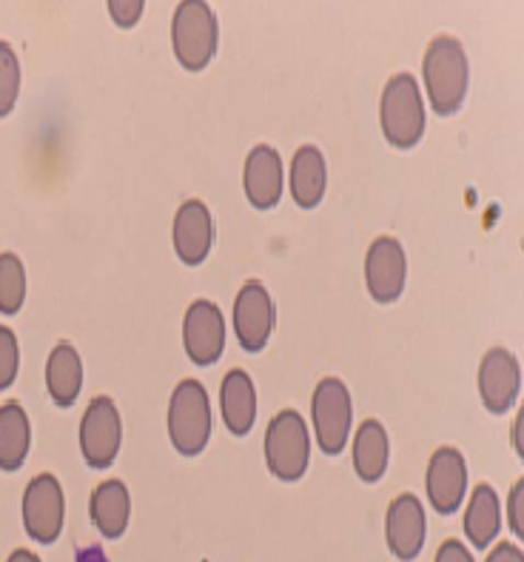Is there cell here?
<instances>
[{"label":"cell","mask_w":524,"mask_h":562,"mask_svg":"<svg viewBox=\"0 0 524 562\" xmlns=\"http://www.w3.org/2000/svg\"><path fill=\"white\" fill-rule=\"evenodd\" d=\"M524 477L516 480L508 494V526H511V535L516 540H524Z\"/></svg>","instance_id":"83f0119b"},{"label":"cell","mask_w":524,"mask_h":562,"mask_svg":"<svg viewBox=\"0 0 524 562\" xmlns=\"http://www.w3.org/2000/svg\"><path fill=\"white\" fill-rule=\"evenodd\" d=\"M21 371V346L12 328L0 326V392H7L9 385L18 380Z\"/></svg>","instance_id":"484cf974"},{"label":"cell","mask_w":524,"mask_h":562,"mask_svg":"<svg viewBox=\"0 0 524 562\" xmlns=\"http://www.w3.org/2000/svg\"><path fill=\"white\" fill-rule=\"evenodd\" d=\"M7 562H43L41 557L35 554V551H29V549H14L12 554H9Z\"/></svg>","instance_id":"d6a6232c"},{"label":"cell","mask_w":524,"mask_h":562,"mask_svg":"<svg viewBox=\"0 0 524 562\" xmlns=\"http://www.w3.org/2000/svg\"><path fill=\"white\" fill-rule=\"evenodd\" d=\"M23 86V69L18 52L7 41H0V117H9L18 106Z\"/></svg>","instance_id":"d4e9b609"},{"label":"cell","mask_w":524,"mask_h":562,"mask_svg":"<svg viewBox=\"0 0 524 562\" xmlns=\"http://www.w3.org/2000/svg\"><path fill=\"white\" fill-rule=\"evenodd\" d=\"M89 517L103 540H121L132 520V494L123 480L100 483L89 499Z\"/></svg>","instance_id":"e0dca14e"},{"label":"cell","mask_w":524,"mask_h":562,"mask_svg":"<svg viewBox=\"0 0 524 562\" xmlns=\"http://www.w3.org/2000/svg\"><path fill=\"white\" fill-rule=\"evenodd\" d=\"M379 123L383 135L397 149H413L425 135V100L417 78L399 71L385 83L379 100Z\"/></svg>","instance_id":"3957f363"},{"label":"cell","mask_w":524,"mask_h":562,"mask_svg":"<svg viewBox=\"0 0 524 562\" xmlns=\"http://www.w3.org/2000/svg\"><path fill=\"white\" fill-rule=\"evenodd\" d=\"M408 280V257L397 237H376L365 255V285L376 303H394L402 297Z\"/></svg>","instance_id":"8fae6325"},{"label":"cell","mask_w":524,"mask_h":562,"mask_svg":"<svg viewBox=\"0 0 524 562\" xmlns=\"http://www.w3.org/2000/svg\"><path fill=\"white\" fill-rule=\"evenodd\" d=\"M80 454L86 465L103 471L117 460L123 442V420L112 397H94L80 417Z\"/></svg>","instance_id":"ba28073f"},{"label":"cell","mask_w":524,"mask_h":562,"mask_svg":"<svg viewBox=\"0 0 524 562\" xmlns=\"http://www.w3.org/2000/svg\"><path fill=\"white\" fill-rule=\"evenodd\" d=\"M485 562H524V551L519 549L516 542H511V540H502L497 546V549L490 551L488 554V560Z\"/></svg>","instance_id":"f546056e"},{"label":"cell","mask_w":524,"mask_h":562,"mask_svg":"<svg viewBox=\"0 0 524 562\" xmlns=\"http://www.w3.org/2000/svg\"><path fill=\"white\" fill-rule=\"evenodd\" d=\"M106 9H109V18H112L117 26L132 29L140 23L146 3H143V0H109Z\"/></svg>","instance_id":"4316f807"},{"label":"cell","mask_w":524,"mask_h":562,"mask_svg":"<svg viewBox=\"0 0 524 562\" xmlns=\"http://www.w3.org/2000/svg\"><path fill=\"white\" fill-rule=\"evenodd\" d=\"M32 446V426L29 414L23 412L21 403H3L0 406V471L23 469Z\"/></svg>","instance_id":"603a6c76"},{"label":"cell","mask_w":524,"mask_h":562,"mask_svg":"<svg viewBox=\"0 0 524 562\" xmlns=\"http://www.w3.org/2000/svg\"><path fill=\"white\" fill-rule=\"evenodd\" d=\"M283 157L274 146L269 143H260L246 157V169H242V186H246V198L254 209L260 212H269L280 203L283 198Z\"/></svg>","instance_id":"2e32d148"},{"label":"cell","mask_w":524,"mask_h":562,"mask_svg":"<svg viewBox=\"0 0 524 562\" xmlns=\"http://www.w3.org/2000/svg\"><path fill=\"white\" fill-rule=\"evenodd\" d=\"M78 562H109V557L103 554V549H100V546H92V549L80 551Z\"/></svg>","instance_id":"1f68e13d"},{"label":"cell","mask_w":524,"mask_h":562,"mask_svg":"<svg viewBox=\"0 0 524 562\" xmlns=\"http://www.w3.org/2000/svg\"><path fill=\"white\" fill-rule=\"evenodd\" d=\"M46 392L52 403L71 408L83 392V360L71 342H57L46 360Z\"/></svg>","instance_id":"ffe728a7"},{"label":"cell","mask_w":524,"mask_h":562,"mask_svg":"<svg viewBox=\"0 0 524 562\" xmlns=\"http://www.w3.org/2000/svg\"><path fill=\"white\" fill-rule=\"evenodd\" d=\"M390 440L379 420H365L354 435V471L362 483H379L388 471Z\"/></svg>","instance_id":"7402d4cb"},{"label":"cell","mask_w":524,"mask_h":562,"mask_svg":"<svg viewBox=\"0 0 524 562\" xmlns=\"http://www.w3.org/2000/svg\"><path fill=\"white\" fill-rule=\"evenodd\" d=\"M291 198L299 209H317L326 198V183H328V166L326 155L305 143L294 151V160H291Z\"/></svg>","instance_id":"d6986e66"},{"label":"cell","mask_w":524,"mask_h":562,"mask_svg":"<svg viewBox=\"0 0 524 562\" xmlns=\"http://www.w3.org/2000/svg\"><path fill=\"white\" fill-rule=\"evenodd\" d=\"M183 346L194 366H214L226 349V317L212 300H194L183 321Z\"/></svg>","instance_id":"7c38bea8"},{"label":"cell","mask_w":524,"mask_h":562,"mask_svg":"<svg viewBox=\"0 0 524 562\" xmlns=\"http://www.w3.org/2000/svg\"><path fill=\"white\" fill-rule=\"evenodd\" d=\"M265 465L276 480L283 483H297L305 477L308 463H311V437L308 426L299 417V412L285 408L265 428Z\"/></svg>","instance_id":"5b68a950"},{"label":"cell","mask_w":524,"mask_h":562,"mask_svg":"<svg viewBox=\"0 0 524 562\" xmlns=\"http://www.w3.org/2000/svg\"><path fill=\"white\" fill-rule=\"evenodd\" d=\"M220 23L206 0H183L171 18V49L189 71H203L217 55Z\"/></svg>","instance_id":"7a4b0ae2"},{"label":"cell","mask_w":524,"mask_h":562,"mask_svg":"<svg viewBox=\"0 0 524 562\" xmlns=\"http://www.w3.org/2000/svg\"><path fill=\"white\" fill-rule=\"evenodd\" d=\"M479 397L490 414H504L516 406L519 392H522V369L513 351L490 349L479 363Z\"/></svg>","instance_id":"5bb4252c"},{"label":"cell","mask_w":524,"mask_h":562,"mask_svg":"<svg viewBox=\"0 0 524 562\" xmlns=\"http://www.w3.org/2000/svg\"><path fill=\"white\" fill-rule=\"evenodd\" d=\"M26 300V269L14 251L0 255V314H18Z\"/></svg>","instance_id":"cb8c5ba5"},{"label":"cell","mask_w":524,"mask_h":562,"mask_svg":"<svg viewBox=\"0 0 524 562\" xmlns=\"http://www.w3.org/2000/svg\"><path fill=\"white\" fill-rule=\"evenodd\" d=\"M171 240H174V251L183 266L206 263L214 246V217L203 200H185L178 209Z\"/></svg>","instance_id":"9a60e30c"},{"label":"cell","mask_w":524,"mask_h":562,"mask_svg":"<svg viewBox=\"0 0 524 562\" xmlns=\"http://www.w3.org/2000/svg\"><path fill=\"white\" fill-rule=\"evenodd\" d=\"M274 300L260 280H249L237 292L235 300V335L249 355H257L269 346L274 335Z\"/></svg>","instance_id":"9c48e42d"},{"label":"cell","mask_w":524,"mask_h":562,"mask_svg":"<svg viewBox=\"0 0 524 562\" xmlns=\"http://www.w3.org/2000/svg\"><path fill=\"white\" fill-rule=\"evenodd\" d=\"M433 562H476L470 549L462 540H445L433 557Z\"/></svg>","instance_id":"f1b7e54d"},{"label":"cell","mask_w":524,"mask_h":562,"mask_svg":"<svg viewBox=\"0 0 524 562\" xmlns=\"http://www.w3.org/2000/svg\"><path fill=\"white\" fill-rule=\"evenodd\" d=\"M220 412L235 437H246L257 420V389L249 371L231 369L220 383Z\"/></svg>","instance_id":"ac0fdd59"},{"label":"cell","mask_w":524,"mask_h":562,"mask_svg":"<svg viewBox=\"0 0 524 562\" xmlns=\"http://www.w3.org/2000/svg\"><path fill=\"white\" fill-rule=\"evenodd\" d=\"M311 420L319 451L328 457L342 454L348 437H351L354 403H351L348 385L340 378L319 380L311 397Z\"/></svg>","instance_id":"8992f818"},{"label":"cell","mask_w":524,"mask_h":562,"mask_svg":"<svg viewBox=\"0 0 524 562\" xmlns=\"http://www.w3.org/2000/svg\"><path fill=\"white\" fill-rule=\"evenodd\" d=\"M425 492L433 512L451 517L462 508V499L468 494V463L459 449H436L428 460Z\"/></svg>","instance_id":"30bf717a"},{"label":"cell","mask_w":524,"mask_h":562,"mask_svg":"<svg viewBox=\"0 0 524 562\" xmlns=\"http://www.w3.org/2000/svg\"><path fill=\"white\" fill-rule=\"evenodd\" d=\"M502 531V499L490 483H479L465 508V537L474 549H488Z\"/></svg>","instance_id":"44dd1931"},{"label":"cell","mask_w":524,"mask_h":562,"mask_svg":"<svg viewBox=\"0 0 524 562\" xmlns=\"http://www.w3.org/2000/svg\"><path fill=\"white\" fill-rule=\"evenodd\" d=\"M522 426H524V412L516 414V420H513V451L519 457H524V446H522Z\"/></svg>","instance_id":"4dcf8cb0"},{"label":"cell","mask_w":524,"mask_h":562,"mask_svg":"<svg viewBox=\"0 0 524 562\" xmlns=\"http://www.w3.org/2000/svg\"><path fill=\"white\" fill-rule=\"evenodd\" d=\"M23 528L29 540L55 546L66 522V494L55 474H37L29 480L21 503Z\"/></svg>","instance_id":"52a82bcc"},{"label":"cell","mask_w":524,"mask_h":562,"mask_svg":"<svg viewBox=\"0 0 524 562\" xmlns=\"http://www.w3.org/2000/svg\"><path fill=\"white\" fill-rule=\"evenodd\" d=\"M422 83L433 112L447 117L456 114L465 103L470 83V64L456 37H433L422 57Z\"/></svg>","instance_id":"6da1fadb"},{"label":"cell","mask_w":524,"mask_h":562,"mask_svg":"<svg viewBox=\"0 0 524 562\" xmlns=\"http://www.w3.org/2000/svg\"><path fill=\"white\" fill-rule=\"evenodd\" d=\"M171 446L183 457H197L212 440V403L200 380H183L169 400Z\"/></svg>","instance_id":"277c9868"},{"label":"cell","mask_w":524,"mask_h":562,"mask_svg":"<svg viewBox=\"0 0 524 562\" xmlns=\"http://www.w3.org/2000/svg\"><path fill=\"white\" fill-rule=\"evenodd\" d=\"M428 537L425 506L419 503L417 494H399L390 499L388 514H385V540H388L390 554L399 562H413Z\"/></svg>","instance_id":"4fadbf2b"}]
</instances>
